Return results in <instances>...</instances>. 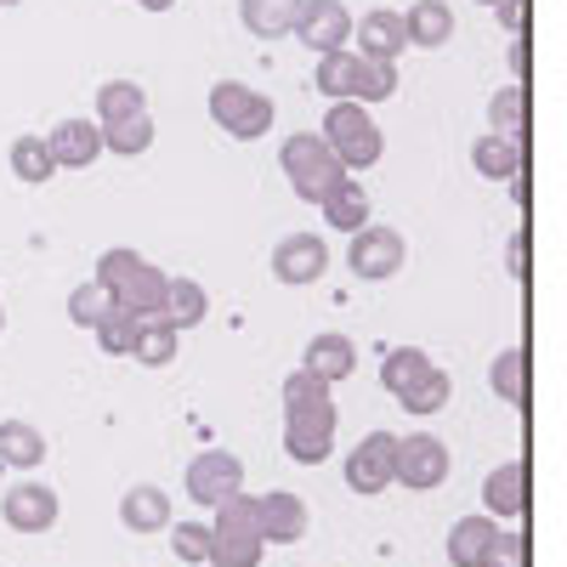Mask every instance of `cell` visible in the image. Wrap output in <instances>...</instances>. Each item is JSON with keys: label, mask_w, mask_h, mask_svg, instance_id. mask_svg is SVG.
<instances>
[{"label": "cell", "mask_w": 567, "mask_h": 567, "mask_svg": "<svg viewBox=\"0 0 567 567\" xmlns=\"http://www.w3.org/2000/svg\"><path fill=\"white\" fill-rule=\"evenodd\" d=\"M284 454L296 465H323L336 454V398L318 374H284Z\"/></svg>", "instance_id": "obj_1"}, {"label": "cell", "mask_w": 567, "mask_h": 567, "mask_svg": "<svg viewBox=\"0 0 567 567\" xmlns=\"http://www.w3.org/2000/svg\"><path fill=\"white\" fill-rule=\"evenodd\" d=\"M318 136L329 142V154L341 159V171H369V165H381V148H386L381 125H374V114H369L363 103H329Z\"/></svg>", "instance_id": "obj_2"}, {"label": "cell", "mask_w": 567, "mask_h": 567, "mask_svg": "<svg viewBox=\"0 0 567 567\" xmlns=\"http://www.w3.org/2000/svg\"><path fill=\"white\" fill-rule=\"evenodd\" d=\"M278 165H284V176H290V187H296V199H307V205H318L329 187H336L347 171H341V159L329 154V142L318 136V131H296L290 142L278 148Z\"/></svg>", "instance_id": "obj_3"}, {"label": "cell", "mask_w": 567, "mask_h": 567, "mask_svg": "<svg viewBox=\"0 0 567 567\" xmlns=\"http://www.w3.org/2000/svg\"><path fill=\"white\" fill-rule=\"evenodd\" d=\"M210 120L233 136V142H256L272 131V97H261L245 80H216L210 85Z\"/></svg>", "instance_id": "obj_4"}, {"label": "cell", "mask_w": 567, "mask_h": 567, "mask_svg": "<svg viewBox=\"0 0 567 567\" xmlns=\"http://www.w3.org/2000/svg\"><path fill=\"white\" fill-rule=\"evenodd\" d=\"M392 483L414 488V494H432L449 483V443L432 432H409L398 437V465H392Z\"/></svg>", "instance_id": "obj_5"}, {"label": "cell", "mask_w": 567, "mask_h": 567, "mask_svg": "<svg viewBox=\"0 0 567 567\" xmlns=\"http://www.w3.org/2000/svg\"><path fill=\"white\" fill-rule=\"evenodd\" d=\"M409 245H403V233L398 227H381V221H369L352 233V245H347V267L363 278V284H386L398 267H403Z\"/></svg>", "instance_id": "obj_6"}, {"label": "cell", "mask_w": 567, "mask_h": 567, "mask_svg": "<svg viewBox=\"0 0 567 567\" xmlns=\"http://www.w3.org/2000/svg\"><path fill=\"white\" fill-rule=\"evenodd\" d=\"M245 494V460L227 454V449H205L194 465H187V499L199 511H216L221 499Z\"/></svg>", "instance_id": "obj_7"}, {"label": "cell", "mask_w": 567, "mask_h": 567, "mask_svg": "<svg viewBox=\"0 0 567 567\" xmlns=\"http://www.w3.org/2000/svg\"><path fill=\"white\" fill-rule=\"evenodd\" d=\"M392 465H398V437L392 432H369L358 437V449L347 454V488L352 494H386L392 488Z\"/></svg>", "instance_id": "obj_8"}, {"label": "cell", "mask_w": 567, "mask_h": 567, "mask_svg": "<svg viewBox=\"0 0 567 567\" xmlns=\"http://www.w3.org/2000/svg\"><path fill=\"white\" fill-rule=\"evenodd\" d=\"M58 488H45V483H12L7 499H0V516H7V528L12 534H52L58 528Z\"/></svg>", "instance_id": "obj_9"}, {"label": "cell", "mask_w": 567, "mask_h": 567, "mask_svg": "<svg viewBox=\"0 0 567 567\" xmlns=\"http://www.w3.org/2000/svg\"><path fill=\"white\" fill-rule=\"evenodd\" d=\"M323 272H329V245L318 239V233H290V239L272 245V278L290 284V290L318 284Z\"/></svg>", "instance_id": "obj_10"}, {"label": "cell", "mask_w": 567, "mask_h": 567, "mask_svg": "<svg viewBox=\"0 0 567 567\" xmlns=\"http://www.w3.org/2000/svg\"><path fill=\"white\" fill-rule=\"evenodd\" d=\"M301 45H312V52H341L347 34H352V12L341 7V0H301L296 12V29H290Z\"/></svg>", "instance_id": "obj_11"}, {"label": "cell", "mask_w": 567, "mask_h": 567, "mask_svg": "<svg viewBox=\"0 0 567 567\" xmlns=\"http://www.w3.org/2000/svg\"><path fill=\"white\" fill-rule=\"evenodd\" d=\"M307 499L290 494V488H272V494H256V534L261 545H296L307 534Z\"/></svg>", "instance_id": "obj_12"}, {"label": "cell", "mask_w": 567, "mask_h": 567, "mask_svg": "<svg viewBox=\"0 0 567 567\" xmlns=\"http://www.w3.org/2000/svg\"><path fill=\"white\" fill-rule=\"evenodd\" d=\"M45 148H52L58 171L63 165L69 171H85V165L103 159V131H97V120H58L52 136H45Z\"/></svg>", "instance_id": "obj_13"}, {"label": "cell", "mask_w": 567, "mask_h": 567, "mask_svg": "<svg viewBox=\"0 0 567 567\" xmlns=\"http://www.w3.org/2000/svg\"><path fill=\"white\" fill-rule=\"evenodd\" d=\"M488 386H494L499 403H511L516 414H528L534 409V358H528V347H505L494 358V369H488Z\"/></svg>", "instance_id": "obj_14"}, {"label": "cell", "mask_w": 567, "mask_h": 567, "mask_svg": "<svg viewBox=\"0 0 567 567\" xmlns=\"http://www.w3.org/2000/svg\"><path fill=\"white\" fill-rule=\"evenodd\" d=\"M483 499H488V516H528V505H534V477H528V465H523V460L494 465L488 483H483Z\"/></svg>", "instance_id": "obj_15"}, {"label": "cell", "mask_w": 567, "mask_h": 567, "mask_svg": "<svg viewBox=\"0 0 567 567\" xmlns=\"http://www.w3.org/2000/svg\"><path fill=\"white\" fill-rule=\"evenodd\" d=\"M120 523H125L131 534H165V528H171V494H165L159 483H136V488H125V499H120Z\"/></svg>", "instance_id": "obj_16"}, {"label": "cell", "mask_w": 567, "mask_h": 567, "mask_svg": "<svg viewBox=\"0 0 567 567\" xmlns=\"http://www.w3.org/2000/svg\"><path fill=\"white\" fill-rule=\"evenodd\" d=\"M403 45H409V34H403V12H392V7H374V12H363V23H358V58L398 63Z\"/></svg>", "instance_id": "obj_17"}, {"label": "cell", "mask_w": 567, "mask_h": 567, "mask_svg": "<svg viewBox=\"0 0 567 567\" xmlns=\"http://www.w3.org/2000/svg\"><path fill=\"white\" fill-rule=\"evenodd\" d=\"M318 210H323V221L336 227V233H347V239H352L358 227H369V221H374V205H369V194H363V187H358L352 176H341L336 187H329V194L318 199Z\"/></svg>", "instance_id": "obj_18"}, {"label": "cell", "mask_w": 567, "mask_h": 567, "mask_svg": "<svg viewBox=\"0 0 567 567\" xmlns=\"http://www.w3.org/2000/svg\"><path fill=\"white\" fill-rule=\"evenodd\" d=\"M403 34H409V45H425V52L449 45V40H454V12H449V0H414V7L403 12Z\"/></svg>", "instance_id": "obj_19"}, {"label": "cell", "mask_w": 567, "mask_h": 567, "mask_svg": "<svg viewBox=\"0 0 567 567\" xmlns=\"http://www.w3.org/2000/svg\"><path fill=\"white\" fill-rule=\"evenodd\" d=\"M471 165H477V176H488V182H511L528 165V142H511V136L488 131V136H477V148H471Z\"/></svg>", "instance_id": "obj_20"}, {"label": "cell", "mask_w": 567, "mask_h": 567, "mask_svg": "<svg viewBox=\"0 0 567 567\" xmlns=\"http://www.w3.org/2000/svg\"><path fill=\"white\" fill-rule=\"evenodd\" d=\"M494 534H499V516H488V511L483 516H460V523L449 528V561L454 567H483Z\"/></svg>", "instance_id": "obj_21"}, {"label": "cell", "mask_w": 567, "mask_h": 567, "mask_svg": "<svg viewBox=\"0 0 567 567\" xmlns=\"http://www.w3.org/2000/svg\"><path fill=\"white\" fill-rule=\"evenodd\" d=\"M307 374H318L323 386H336V381H347V374L358 369V347L347 341V336H312L307 341V363H301Z\"/></svg>", "instance_id": "obj_22"}, {"label": "cell", "mask_w": 567, "mask_h": 567, "mask_svg": "<svg viewBox=\"0 0 567 567\" xmlns=\"http://www.w3.org/2000/svg\"><path fill=\"white\" fill-rule=\"evenodd\" d=\"M528 125H534V97H528V85H505L494 91V103H488V131L511 136V142H528Z\"/></svg>", "instance_id": "obj_23"}, {"label": "cell", "mask_w": 567, "mask_h": 567, "mask_svg": "<svg viewBox=\"0 0 567 567\" xmlns=\"http://www.w3.org/2000/svg\"><path fill=\"white\" fill-rule=\"evenodd\" d=\"M176 352H182V329H176V323H165L159 312L136 323V341H131V358H136V363L165 369V363H176Z\"/></svg>", "instance_id": "obj_24"}, {"label": "cell", "mask_w": 567, "mask_h": 567, "mask_svg": "<svg viewBox=\"0 0 567 567\" xmlns=\"http://www.w3.org/2000/svg\"><path fill=\"white\" fill-rule=\"evenodd\" d=\"M358 74H363V58H352L347 45H341V52H323V58H318L312 85L323 91L329 103H352V97H358Z\"/></svg>", "instance_id": "obj_25"}, {"label": "cell", "mask_w": 567, "mask_h": 567, "mask_svg": "<svg viewBox=\"0 0 567 567\" xmlns=\"http://www.w3.org/2000/svg\"><path fill=\"white\" fill-rule=\"evenodd\" d=\"M205 312H210V296H205L199 278H171L165 284V301H159V318L165 323L194 329V323H205Z\"/></svg>", "instance_id": "obj_26"}, {"label": "cell", "mask_w": 567, "mask_h": 567, "mask_svg": "<svg viewBox=\"0 0 567 567\" xmlns=\"http://www.w3.org/2000/svg\"><path fill=\"white\" fill-rule=\"evenodd\" d=\"M148 114V91H142L136 80H103L97 85V125H120V120H136Z\"/></svg>", "instance_id": "obj_27"}, {"label": "cell", "mask_w": 567, "mask_h": 567, "mask_svg": "<svg viewBox=\"0 0 567 567\" xmlns=\"http://www.w3.org/2000/svg\"><path fill=\"white\" fill-rule=\"evenodd\" d=\"M165 284H171V278H165L154 261H142V267L131 272V284L114 296V307H125L131 318H154V312H159V301H165Z\"/></svg>", "instance_id": "obj_28"}, {"label": "cell", "mask_w": 567, "mask_h": 567, "mask_svg": "<svg viewBox=\"0 0 567 567\" xmlns=\"http://www.w3.org/2000/svg\"><path fill=\"white\" fill-rule=\"evenodd\" d=\"M296 12H301V0H239V18L256 40H278V34H290L296 29Z\"/></svg>", "instance_id": "obj_29"}, {"label": "cell", "mask_w": 567, "mask_h": 567, "mask_svg": "<svg viewBox=\"0 0 567 567\" xmlns=\"http://www.w3.org/2000/svg\"><path fill=\"white\" fill-rule=\"evenodd\" d=\"M449 398H454V381H449V374H443L437 363L425 369L409 392H398L403 414H414V420H432V414H443V409H449Z\"/></svg>", "instance_id": "obj_30"}, {"label": "cell", "mask_w": 567, "mask_h": 567, "mask_svg": "<svg viewBox=\"0 0 567 567\" xmlns=\"http://www.w3.org/2000/svg\"><path fill=\"white\" fill-rule=\"evenodd\" d=\"M45 460V437L34 432L29 420H0V465L12 471H34Z\"/></svg>", "instance_id": "obj_31"}, {"label": "cell", "mask_w": 567, "mask_h": 567, "mask_svg": "<svg viewBox=\"0 0 567 567\" xmlns=\"http://www.w3.org/2000/svg\"><path fill=\"white\" fill-rule=\"evenodd\" d=\"M216 545H210V567H261V534L256 528H210Z\"/></svg>", "instance_id": "obj_32"}, {"label": "cell", "mask_w": 567, "mask_h": 567, "mask_svg": "<svg viewBox=\"0 0 567 567\" xmlns=\"http://www.w3.org/2000/svg\"><path fill=\"white\" fill-rule=\"evenodd\" d=\"M103 131V125H97ZM154 148V114H136V120H120L103 131V154H120V159H136Z\"/></svg>", "instance_id": "obj_33"}, {"label": "cell", "mask_w": 567, "mask_h": 567, "mask_svg": "<svg viewBox=\"0 0 567 567\" xmlns=\"http://www.w3.org/2000/svg\"><path fill=\"white\" fill-rule=\"evenodd\" d=\"M12 176L34 182V187L58 176V159H52V148H45V136H18L12 142Z\"/></svg>", "instance_id": "obj_34"}, {"label": "cell", "mask_w": 567, "mask_h": 567, "mask_svg": "<svg viewBox=\"0 0 567 567\" xmlns=\"http://www.w3.org/2000/svg\"><path fill=\"white\" fill-rule=\"evenodd\" d=\"M425 369H432V358H425L420 347H392V352L381 358V386L398 398V392H409V386L420 381Z\"/></svg>", "instance_id": "obj_35"}, {"label": "cell", "mask_w": 567, "mask_h": 567, "mask_svg": "<svg viewBox=\"0 0 567 567\" xmlns=\"http://www.w3.org/2000/svg\"><path fill=\"white\" fill-rule=\"evenodd\" d=\"M165 534H171V550H176L187 567L210 561V545H216V534H210V523H205V516H199V523H171Z\"/></svg>", "instance_id": "obj_36"}, {"label": "cell", "mask_w": 567, "mask_h": 567, "mask_svg": "<svg viewBox=\"0 0 567 567\" xmlns=\"http://www.w3.org/2000/svg\"><path fill=\"white\" fill-rule=\"evenodd\" d=\"M109 312H114V296L103 290L97 278H91V284H80V290L69 296V318H74L80 329H97V323H103Z\"/></svg>", "instance_id": "obj_37"}, {"label": "cell", "mask_w": 567, "mask_h": 567, "mask_svg": "<svg viewBox=\"0 0 567 567\" xmlns=\"http://www.w3.org/2000/svg\"><path fill=\"white\" fill-rule=\"evenodd\" d=\"M398 91V63H381V58H363V74H358V97L352 103H386Z\"/></svg>", "instance_id": "obj_38"}, {"label": "cell", "mask_w": 567, "mask_h": 567, "mask_svg": "<svg viewBox=\"0 0 567 567\" xmlns=\"http://www.w3.org/2000/svg\"><path fill=\"white\" fill-rule=\"evenodd\" d=\"M136 323L142 318H131L125 307H114L103 323H97V347L109 352V358H131V341H136Z\"/></svg>", "instance_id": "obj_39"}, {"label": "cell", "mask_w": 567, "mask_h": 567, "mask_svg": "<svg viewBox=\"0 0 567 567\" xmlns=\"http://www.w3.org/2000/svg\"><path fill=\"white\" fill-rule=\"evenodd\" d=\"M136 267H142V256H136V250H103V256H97V284H103L109 296H120L125 284H131V272H136Z\"/></svg>", "instance_id": "obj_40"}, {"label": "cell", "mask_w": 567, "mask_h": 567, "mask_svg": "<svg viewBox=\"0 0 567 567\" xmlns=\"http://www.w3.org/2000/svg\"><path fill=\"white\" fill-rule=\"evenodd\" d=\"M483 567H528V528L523 534H494Z\"/></svg>", "instance_id": "obj_41"}, {"label": "cell", "mask_w": 567, "mask_h": 567, "mask_svg": "<svg viewBox=\"0 0 567 567\" xmlns=\"http://www.w3.org/2000/svg\"><path fill=\"white\" fill-rule=\"evenodd\" d=\"M505 272H511L516 284H528V272H534V239H528V227L511 233V245H505Z\"/></svg>", "instance_id": "obj_42"}, {"label": "cell", "mask_w": 567, "mask_h": 567, "mask_svg": "<svg viewBox=\"0 0 567 567\" xmlns=\"http://www.w3.org/2000/svg\"><path fill=\"white\" fill-rule=\"evenodd\" d=\"M505 63H511V80H516V85H528V74H534V40H528V34H511Z\"/></svg>", "instance_id": "obj_43"}, {"label": "cell", "mask_w": 567, "mask_h": 567, "mask_svg": "<svg viewBox=\"0 0 567 567\" xmlns=\"http://www.w3.org/2000/svg\"><path fill=\"white\" fill-rule=\"evenodd\" d=\"M494 12H499L505 34H528V23H534V0H494Z\"/></svg>", "instance_id": "obj_44"}, {"label": "cell", "mask_w": 567, "mask_h": 567, "mask_svg": "<svg viewBox=\"0 0 567 567\" xmlns=\"http://www.w3.org/2000/svg\"><path fill=\"white\" fill-rule=\"evenodd\" d=\"M511 199H516V205H523V210H528V199H534V194H528V165H523V171H516V176H511Z\"/></svg>", "instance_id": "obj_45"}, {"label": "cell", "mask_w": 567, "mask_h": 567, "mask_svg": "<svg viewBox=\"0 0 567 567\" xmlns=\"http://www.w3.org/2000/svg\"><path fill=\"white\" fill-rule=\"evenodd\" d=\"M136 7H142V12H171L176 0H136Z\"/></svg>", "instance_id": "obj_46"}, {"label": "cell", "mask_w": 567, "mask_h": 567, "mask_svg": "<svg viewBox=\"0 0 567 567\" xmlns=\"http://www.w3.org/2000/svg\"><path fill=\"white\" fill-rule=\"evenodd\" d=\"M0 329H7V307H0Z\"/></svg>", "instance_id": "obj_47"}, {"label": "cell", "mask_w": 567, "mask_h": 567, "mask_svg": "<svg viewBox=\"0 0 567 567\" xmlns=\"http://www.w3.org/2000/svg\"><path fill=\"white\" fill-rule=\"evenodd\" d=\"M0 7H12V0H0Z\"/></svg>", "instance_id": "obj_48"}, {"label": "cell", "mask_w": 567, "mask_h": 567, "mask_svg": "<svg viewBox=\"0 0 567 567\" xmlns=\"http://www.w3.org/2000/svg\"><path fill=\"white\" fill-rule=\"evenodd\" d=\"M483 7H494V0H483Z\"/></svg>", "instance_id": "obj_49"}, {"label": "cell", "mask_w": 567, "mask_h": 567, "mask_svg": "<svg viewBox=\"0 0 567 567\" xmlns=\"http://www.w3.org/2000/svg\"><path fill=\"white\" fill-rule=\"evenodd\" d=\"M199 567H210V561H199Z\"/></svg>", "instance_id": "obj_50"}]
</instances>
